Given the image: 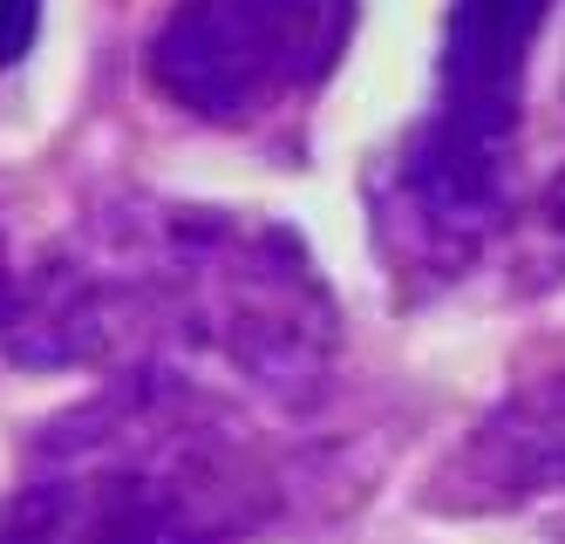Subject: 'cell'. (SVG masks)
Listing matches in <instances>:
<instances>
[{"instance_id":"6da1fadb","label":"cell","mask_w":565,"mask_h":544,"mask_svg":"<svg viewBox=\"0 0 565 544\" xmlns=\"http://www.w3.org/2000/svg\"><path fill=\"white\" fill-rule=\"evenodd\" d=\"M341 348V307L273 218L109 204L0 279V354L21 367H157L307 408Z\"/></svg>"},{"instance_id":"7a4b0ae2","label":"cell","mask_w":565,"mask_h":544,"mask_svg":"<svg viewBox=\"0 0 565 544\" xmlns=\"http://www.w3.org/2000/svg\"><path fill=\"white\" fill-rule=\"evenodd\" d=\"M287 497V456L238 395L130 367L28 442L0 544H253Z\"/></svg>"},{"instance_id":"3957f363","label":"cell","mask_w":565,"mask_h":544,"mask_svg":"<svg viewBox=\"0 0 565 544\" xmlns=\"http://www.w3.org/2000/svg\"><path fill=\"white\" fill-rule=\"evenodd\" d=\"M552 0H450L436 89L382 184V238L416 273L470 266L511 198L518 116Z\"/></svg>"},{"instance_id":"277c9868","label":"cell","mask_w":565,"mask_h":544,"mask_svg":"<svg viewBox=\"0 0 565 544\" xmlns=\"http://www.w3.org/2000/svg\"><path fill=\"white\" fill-rule=\"evenodd\" d=\"M354 0H178L150 34V82L205 122H259L334 68Z\"/></svg>"},{"instance_id":"5b68a950","label":"cell","mask_w":565,"mask_h":544,"mask_svg":"<svg viewBox=\"0 0 565 544\" xmlns=\"http://www.w3.org/2000/svg\"><path fill=\"white\" fill-rule=\"evenodd\" d=\"M436 490L457 511H498V504L558 497L565 490V367L545 374V382L511 388L477 423L463 456H450Z\"/></svg>"},{"instance_id":"8992f818","label":"cell","mask_w":565,"mask_h":544,"mask_svg":"<svg viewBox=\"0 0 565 544\" xmlns=\"http://www.w3.org/2000/svg\"><path fill=\"white\" fill-rule=\"evenodd\" d=\"M34 28H42V0H0V68L34 49Z\"/></svg>"}]
</instances>
